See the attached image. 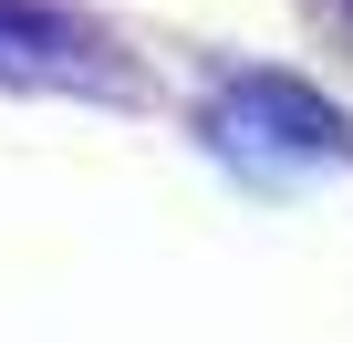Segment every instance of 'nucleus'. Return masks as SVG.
<instances>
[{
    "label": "nucleus",
    "mask_w": 353,
    "mask_h": 343,
    "mask_svg": "<svg viewBox=\"0 0 353 343\" xmlns=\"http://www.w3.org/2000/svg\"><path fill=\"white\" fill-rule=\"evenodd\" d=\"M208 146L239 166V177L281 188V177H301V166L353 156V125H343L322 94H301L291 73H239V84L208 104Z\"/></svg>",
    "instance_id": "nucleus-1"
},
{
    "label": "nucleus",
    "mask_w": 353,
    "mask_h": 343,
    "mask_svg": "<svg viewBox=\"0 0 353 343\" xmlns=\"http://www.w3.org/2000/svg\"><path fill=\"white\" fill-rule=\"evenodd\" d=\"M0 84H114L104 32H83L52 0H0Z\"/></svg>",
    "instance_id": "nucleus-2"
}]
</instances>
